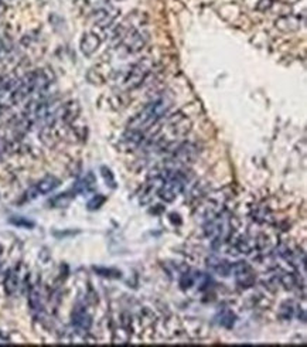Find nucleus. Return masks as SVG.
Instances as JSON below:
<instances>
[{"label": "nucleus", "instance_id": "6", "mask_svg": "<svg viewBox=\"0 0 307 347\" xmlns=\"http://www.w3.org/2000/svg\"><path fill=\"white\" fill-rule=\"evenodd\" d=\"M300 26H302V20L295 14H283L281 17L276 18V21H275V27L283 33L298 31Z\"/></svg>", "mask_w": 307, "mask_h": 347}, {"label": "nucleus", "instance_id": "14", "mask_svg": "<svg viewBox=\"0 0 307 347\" xmlns=\"http://www.w3.org/2000/svg\"><path fill=\"white\" fill-rule=\"evenodd\" d=\"M106 201V197L105 196H102V194H97V196H94L92 199L88 201V210H98V208H101L102 206H104V203Z\"/></svg>", "mask_w": 307, "mask_h": 347}, {"label": "nucleus", "instance_id": "19", "mask_svg": "<svg viewBox=\"0 0 307 347\" xmlns=\"http://www.w3.org/2000/svg\"><path fill=\"white\" fill-rule=\"evenodd\" d=\"M282 282H283V285L286 288H292L295 285V278H293V275L285 274V275L282 277Z\"/></svg>", "mask_w": 307, "mask_h": 347}, {"label": "nucleus", "instance_id": "15", "mask_svg": "<svg viewBox=\"0 0 307 347\" xmlns=\"http://www.w3.org/2000/svg\"><path fill=\"white\" fill-rule=\"evenodd\" d=\"M10 223L17 227H24V228H33V227H34V223H33V221H30V220H27V218L24 217H20V216L10 218Z\"/></svg>", "mask_w": 307, "mask_h": 347}, {"label": "nucleus", "instance_id": "16", "mask_svg": "<svg viewBox=\"0 0 307 347\" xmlns=\"http://www.w3.org/2000/svg\"><path fill=\"white\" fill-rule=\"evenodd\" d=\"M293 306H292V304L288 306V305H283L281 309V312H279V316H281L282 319H285V321H289L290 318L293 316Z\"/></svg>", "mask_w": 307, "mask_h": 347}, {"label": "nucleus", "instance_id": "12", "mask_svg": "<svg viewBox=\"0 0 307 347\" xmlns=\"http://www.w3.org/2000/svg\"><path fill=\"white\" fill-rule=\"evenodd\" d=\"M94 271L97 272L98 275H101V277H105V278H112V279H118V278L122 277V274H121V271H118V269H111V268H94Z\"/></svg>", "mask_w": 307, "mask_h": 347}, {"label": "nucleus", "instance_id": "9", "mask_svg": "<svg viewBox=\"0 0 307 347\" xmlns=\"http://www.w3.org/2000/svg\"><path fill=\"white\" fill-rule=\"evenodd\" d=\"M60 186V180L54 176H47L41 179L40 182L35 184V189L40 194H47V193H51L53 190H55L57 187Z\"/></svg>", "mask_w": 307, "mask_h": 347}, {"label": "nucleus", "instance_id": "3", "mask_svg": "<svg viewBox=\"0 0 307 347\" xmlns=\"http://www.w3.org/2000/svg\"><path fill=\"white\" fill-rule=\"evenodd\" d=\"M119 9H116L111 4H106L104 7H99L97 10L91 11V18L94 21V24H97L98 28L106 30L109 27H112L116 21V18L119 16Z\"/></svg>", "mask_w": 307, "mask_h": 347}, {"label": "nucleus", "instance_id": "2", "mask_svg": "<svg viewBox=\"0 0 307 347\" xmlns=\"http://www.w3.org/2000/svg\"><path fill=\"white\" fill-rule=\"evenodd\" d=\"M122 41L123 48L128 52H139L145 48V45L149 41V33L142 28H132L123 35Z\"/></svg>", "mask_w": 307, "mask_h": 347}, {"label": "nucleus", "instance_id": "17", "mask_svg": "<svg viewBox=\"0 0 307 347\" xmlns=\"http://www.w3.org/2000/svg\"><path fill=\"white\" fill-rule=\"evenodd\" d=\"M273 6V0H259L258 4H256V9L259 11H268V10L272 9Z\"/></svg>", "mask_w": 307, "mask_h": 347}, {"label": "nucleus", "instance_id": "1", "mask_svg": "<svg viewBox=\"0 0 307 347\" xmlns=\"http://www.w3.org/2000/svg\"><path fill=\"white\" fill-rule=\"evenodd\" d=\"M170 106L171 104L167 98H158L156 101L150 102L135 118H132L128 123V129L146 132L153 125H156L161 118L166 116Z\"/></svg>", "mask_w": 307, "mask_h": 347}, {"label": "nucleus", "instance_id": "11", "mask_svg": "<svg viewBox=\"0 0 307 347\" xmlns=\"http://www.w3.org/2000/svg\"><path fill=\"white\" fill-rule=\"evenodd\" d=\"M18 288V277L14 271H10L4 279V291L7 295H13Z\"/></svg>", "mask_w": 307, "mask_h": 347}, {"label": "nucleus", "instance_id": "5", "mask_svg": "<svg viewBox=\"0 0 307 347\" xmlns=\"http://www.w3.org/2000/svg\"><path fill=\"white\" fill-rule=\"evenodd\" d=\"M101 41H102V38L99 37L98 33H92V31L91 33H85V34L82 35L81 41H79V50H81V52L84 55L89 57V55H92L99 48Z\"/></svg>", "mask_w": 307, "mask_h": 347}, {"label": "nucleus", "instance_id": "4", "mask_svg": "<svg viewBox=\"0 0 307 347\" xmlns=\"http://www.w3.org/2000/svg\"><path fill=\"white\" fill-rule=\"evenodd\" d=\"M149 74V67L145 64V62H139L136 64L133 68L131 69V72L128 74V77L125 79L126 82V88L129 89H133V88L139 87L142 82L145 81L146 75Z\"/></svg>", "mask_w": 307, "mask_h": 347}, {"label": "nucleus", "instance_id": "8", "mask_svg": "<svg viewBox=\"0 0 307 347\" xmlns=\"http://www.w3.org/2000/svg\"><path fill=\"white\" fill-rule=\"evenodd\" d=\"M72 325L77 328L78 330H84L87 332L91 325H92V319L91 316L85 312V309H75L74 313H72Z\"/></svg>", "mask_w": 307, "mask_h": 347}, {"label": "nucleus", "instance_id": "7", "mask_svg": "<svg viewBox=\"0 0 307 347\" xmlns=\"http://www.w3.org/2000/svg\"><path fill=\"white\" fill-rule=\"evenodd\" d=\"M79 112H81V106L77 101H70L67 104H64L60 106L58 109V116L61 118L62 121L67 123H72L78 118Z\"/></svg>", "mask_w": 307, "mask_h": 347}, {"label": "nucleus", "instance_id": "21", "mask_svg": "<svg viewBox=\"0 0 307 347\" xmlns=\"http://www.w3.org/2000/svg\"><path fill=\"white\" fill-rule=\"evenodd\" d=\"M4 148H6V143H4V140H3V139L0 138V152H3Z\"/></svg>", "mask_w": 307, "mask_h": 347}, {"label": "nucleus", "instance_id": "20", "mask_svg": "<svg viewBox=\"0 0 307 347\" xmlns=\"http://www.w3.org/2000/svg\"><path fill=\"white\" fill-rule=\"evenodd\" d=\"M170 220H171V223H173V224H175V223H177V226H180V224H181V218H180L178 214H174V213H173V214H170Z\"/></svg>", "mask_w": 307, "mask_h": 347}, {"label": "nucleus", "instance_id": "10", "mask_svg": "<svg viewBox=\"0 0 307 347\" xmlns=\"http://www.w3.org/2000/svg\"><path fill=\"white\" fill-rule=\"evenodd\" d=\"M74 197H75V193H61V194H58L54 199L50 200V206L57 208L68 207L72 203Z\"/></svg>", "mask_w": 307, "mask_h": 347}, {"label": "nucleus", "instance_id": "13", "mask_svg": "<svg viewBox=\"0 0 307 347\" xmlns=\"http://www.w3.org/2000/svg\"><path fill=\"white\" fill-rule=\"evenodd\" d=\"M101 174H102V177H104V180H105L106 186H109L111 189H115V187H116V180H115V176H114V173L111 172V169H109V167L102 166V167H101Z\"/></svg>", "mask_w": 307, "mask_h": 347}, {"label": "nucleus", "instance_id": "18", "mask_svg": "<svg viewBox=\"0 0 307 347\" xmlns=\"http://www.w3.org/2000/svg\"><path fill=\"white\" fill-rule=\"evenodd\" d=\"M194 284V278L190 277V274H184L181 279H180V285L183 289H188Z\"/></svg>", "mask_w": 307, "mask_h": 347}]
</instances>
